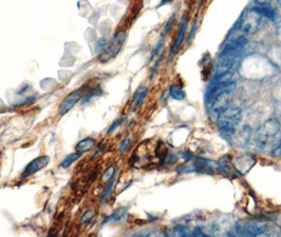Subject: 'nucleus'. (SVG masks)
<instances>
[{
  "label": "nucleus",
  "mask_w": 281,
  "mask_h": 237,
  "mask_svg": "<svg viewBox=\"0 0 281 237\" xmlns=\"http://www.w3.org/2000/svg\"><path fill=\"white\" fill-rule=\"evenodd\" d=\"M81 96H82V89H77L72 93H70L66 98L62 100V102L59 106V114L64 115L66 113H68L72 107H73L79 101Z\"/></svg>",
  "instance_id": "8"
},
{
  "label": "nucleus",
  "mask_w": 281,
  "mask_h": 237,
  "mask_svg": "<svg viewBox=\"0 0 281 237\" xmlns=\"http://www.w3.org/2000/svg\"><path fill=\"white\" fill-rule=\"evenodd\" d=\"M261 16L256 13L254 10L249 11L246 13L245 17L242 18L240 23V31L243 35L253 34L259 29L260 24H261Z\"/></svg>",
  "instance_id": "5"
},
{
  "label": "nucleus",
  "mask_w": 281,
  "mask_h": 237,
  "mask_svg": "<svg viewBox=\"0 0 281 237\" xmlns=\"http://www.w3.org/2000/svg\"><path fill=\"white\" fill-rule=\"evenodd\" d=\"M125 214H126V209H125V208H121V209H119V210H117V211H114V212L110 215V216H108V217H106L105 219H104L103 224H104V223H106V222H112V221L117 222V221H120L121 219L124 218Z\"/></svg>",
  "instance_id": "15"
},
{
  "label": "nucleus",
  "mask_w": 281,
  "mask_h": 237,
  "mask_svg": "<svg viewBox=\"0 0 281 237\" xmlns=\"http://www.w3.org/2000/svg\"><path fill=\"white\" fill-rule=\"evenodd\" d=\"M256 13H258L261 17L268 18L269 20H275L276 13L275 11L269 7L268 3H258V7L253 9Z\"/></svg>",
  "instance_id": "12"
},
{
  "label": "nucleus",
  "mask_w": 281,
  "mask_h": 237,
  "mask_svg": "<svg viewBox=\"0 0 281 237\" xmlns=\"http://www.w3.org/2000/svg\"><path fill=\"white\" fill-rule=\"evenodd\" d=\"M129 145H130V138L127 137L126 139H124L123 143L121 144V146H120V152H121V153L125 152V151H126V149L128 148Z\"/></svg>",
  "instance_id": "23"
},
{
  "label": "nucleus",
  "mask_w": 281,
  "mask_h": 237,
  "mask_svg": "<svg viewBox=\"0 0 281 237\" xmlns=\"http://www.w3.org/2000/svg\"><path fill=\"white\" fill-rule=\"evenodd\" d=\"M113 186H114V178H112L111 180H109L108 186L106 187L105 191H104V193H103L102 198H101V200H102L103 203H105V202L109 199V197L111 196V193H112V190H113Z\"/></svg>",
  "instance_id": "18"
},
{
  "label": "nucleus",
  "mask_w": 281,
  "mask_h": 237,
  "mask_svg": "<svg viewBox=\"0 0 281 237\" xmlns=\"http://www.w3.org/2000/svg\"><path fill=\"white\" fill-rule=\"evenodd\" d=\"M81 156L80 153L76 152V153H72V154H69L64 160H62V163H61V168H69L72 164L74 163V161H76L79 157Z\"/></svg>",
  "instance_id": "17"
},
{
  "label": "nucleus",
  "mask_w": 281,
  "mask_h": 237,
  "mask_svg": "<svg viewBox=\"0 0 281 237\" xmlns=\"http://www.w3.org/2000/svg\"><path fill=\"white\" fill-rule=\"evenodd\" d=\"M186 29H187V20L183 19V21L179 26V30H178V33H176L174 44L171 47V55H174V54H176V52L179 51L180 46L182 44L185 33H186Z\"/></svg>",
  "instance_id": "11"
},
{
  "label": "nucleus",
  "mask_w": 281,
  "mask_h": 237,
  "mask_svg": "<svg viewBox=\"0 0 281 237\" xmlns=\"http://www.w3.org/2000/svg\"><path fill=\"white\" fill-rule=\"evenodd\" d=\"M50 163V157L49 156H39L32 161H30L28 166L25 168L24 172L22 173V177H28L33 175L40 170L45 169Z\"/></svg>",
  "instance_id": "7"
},
{
  "label": "nucleus",
  "mask_w": 281,
  "mask_h": 237,
  "mask_svg": "<svg viewBox=\"0 0 281 237\" xmlns=\"http://www.w3.org/2000/svg\"><path fill=\"white\" fill-rule=\"evenodd\" d=\"M236 88V83L232 82L227 87L218 94L212 101V109L211 112L213 116L217 117L221 113H223L228 107H231V101L233 98V93Z\"/></svg>",
  "instance_id": "2"
},
{
  "label": "nucleus",
  "mask_w": 281,
  "mask_h": 237,
  "mask_svg": "<svg viewBox=\"0 0 281 237\" xmlns=\"http://www.w3.org/2000/svg\"><path fill=\"white\" fill-rule=\"evenodd\" d=\"M235 57L234 55H223L222 59L217 64V75H221L227 72H231V69L235 64Z\"/></svg>",
  "instance_id": "10"
},
{
  "label": "nucleus",
  "mask_w": 281,
  "mask_h": 237,
  "mask_svg": "<svg viewBox=\"0 0 281 237\" xmlns=\"http://www.w3.org/2000/svg\"><path fill=\"white\" fill-rule=\"evenodd\" d=\"M280 131V124L276 118H269L259 128L256 134V143L260 148L265 147L268 142Z\"/></svg>",
  "instance_id": "3"
},
{
  "label": "nucleus",
  "mask_w": 281,
  "mask_h": 237,
  "mask_svg": "<svg viewBox=\"0 0 281 237\" xmlns=\"http://www.w3.org/2000/svg\"><path fill=\"white\" fill-rule=\"evenodd\" d=\"M227 237H239V236H235V235H232V234H230V235H228Z\"/></svg>",
  "instance_id": "28"
},
{
  "label": "nucleus",
  "mask_w": 281,
  "mask_h": 237,
  "mask_svg": "<svg viewBox=\"0 0 281 237\" xmlns=\"http://www.w3.org/2000/svg\"><path fill=\"white\" fill-rule=\"evenodd\" d=\"M254 237H278L276 234L274 233H268V232H261L256 234Z\"/></svg>",
  "instance_id": "25"
},
{
  "label": "nucleus",
  "mask_w": 281,
  "mask_h": 237,
  "mask_svg": "<svg viewBox=\"0 0 281 237\" xmlns=\"http://www.w3.org/2000/svg\"><path fill=\"white\" fill-rule=\"evenodd\" d=\"M96 212L93 210H87L84 214H82V216L80 217V223H88L89 221L92 220V218L95 217Z\"/></svg>",
  "instance_id": "20"
},
{
  "label": "nucleus",
  "mask_w": 281,
  "mask_h": 237,
  "mask_svg": "<svg viewBox=\"0 0 281 237\" xmlns=\"http://www.w3.org/2000/svg\"><path fill=\"white\" fill-rule=\"evenodd\" d=\"M93 146H95V139L88 137V138H85V139H82V141H80L76 145L75 149H76V152L82 154V153L90 151L93 148Z\"/></svg>",
  "instance_id": "14"
},
{
  "label": "nucleus",
  "mask_w": 281,
  "mask_h": 237,
  "mask_svg": "<svg viewBox=\"0 0 281 237\" xmlns=\"http://www.w3.org/2000/svg\"><path fill=\"white\" fill-rule=\"evenodd\" d=\"M148 237H168V236L164 234V233H162V232H160V231H154V232L150 233L148 235Z\"/></svg>",
  "instance_id": "26"
},
{
  "label": "nucleus",
  "mask_w": 281,
  "mask_h": 237,
  "mask_svg": "<svg viewBox=\"0 0 281 237\" xmlns=\"http://www.w3.org/2000/svg\"><path fill=\"white\" fill-rule=\"evenodd\" d=\"M139 92L140 91H138L137 93H135V96L133 97V101L137 99V97H138V101H137V105H135V109H138V107H140L141 104L143 103L145 97H146V95L148 93V89H144V91H142L140 94H139Z\"/></svg>",
  "instance_id": "19"
},
{
  "label": "nucleus",
  "mask_w": 281,
  "mask_h": 237,
  "mask_svg": "<svg viewBox=\"0 0 281 237\" xmlns=\"http://www.w3.org/2000/svg\"><path fill=\"white\" fill-rule=\"evenodd\" d=\"M274 153L275 154H280L281 153V141H280V144H279V146L276 148V150L274 151Z\"/></svg>",
  "instance_id": "27"
},
{
  "label": "nucleus",
  "mask_w": 281,
  "mask_h": 237,
  "mask_svg": "<svg viewBox=\"0 0 281 237\" xmlns=\"http://www.w3.org/2000/svg\"><path fill=\"white\" fill-rule=\"evenodd\" d=\"M169 94L172 98H174L176 100H182L185 98V92L183 91V89L181 87H179V85H176V84L170 85Z\"/></svg>",
  "instance_id": "16"
},
{
  "label": "nucleus",
  "mask_w": 281,
  "mask_h": 237,
  "mask_svg": "<svg viewBox=\"0 0 281 237\" xmlns=\"http://www.w3.org/2000/svg\"><path fill=\"white\" fill-rule=\"evenodd\" d=\"M247 44V38L245 35L240 34L234 36L228 39V41L225 42V45L222 48L221 55H234V53L237 51L241 50L245 45Z\"/></svg>",
  "instance_id": "6"
},
{
  "label": "nucleus",
  "mask_w": 281,
  "mask_h": 237,
  "mask_svg": "<svg viewBox=\"0 0 281 237\" xmlns=\"http://www.w3.org/2000/svg\"><path fill=\"white\" fill-rule=\"evenodd\" d=\"M242 121V111L240 107H228L217 118V126L222 133L233 134Z\"/></svg>",
  "instance_id": "1"
},
{
  "label": "nucleus",
  "mask_w": 281,
  "mask_h": 237,
  "mask_svg": "<svg viewBox=\"0 0 281 237\" xmlns=\"http://www.w3.org/2000/svg\"><path fill=\"white\" fill-rule=\"evenodd\" d=\"M233 164L238 172H240L241 174H245L246 172H248L254 167V165L256 164V159L253 155L244 154L235 159Z\"/></svg>",
  "instance_id": "9"
},
{
  "label": "nucleus",
  "mask_w": 281,
  "mask_h": 237,
  "mask_svg": "<svg viewBox=\"0 0 281 237\" xmlns=\"http://www.w3.org/2000/svg\"><path fill=\"white\" fill-rule=\"evenodd\" d=\"M232 135H235L234 143L236 146H244L248 142L249 136H251V130L247 129L246 127H244L237 134L234 133Z\"/></svg>",
  "instance_id": "13"
},
{
  "label": "nucleus",
  "mask_w": 281,
  "mask_h": 237,
  "mask_svg": "<svg viewBox=\"0 0 281 237\" xmlns=\"http://www.w3.org/2000/svg\"><path fill=\"white\" fill-rule=\"evenodd\" d=\"M173 21H174V16H172V17L167 21V24H166V26H165V28H164V31H163V33H162L163 35L167 33V32L170 30L171 26L173 25Z\"/></svg>",
  "instance_id": "24"
},
{
  "label": "nucleus",
  "mask_w": 281,
  "mask_h": 237,
  "mask_svg": "<svg viewBox=\"0 0 281 237\" xmlns=\"http://www.w3.org/2000/svg\"><path fill=\"white\" fill-rule=\"evenodd\" d=\"M127 33L125 31H121L119 33L114 35L111 41L106 46V48L103 50L102 54L99 56L101 62H108L111 59L116 58L118 54L121 52L124 42L126 41Z\"/></svg>",
  "instance_id": "4"
},
{
  "label": "nucleus",
  "mask_w": 281,
  "mask_h": 237,
  "mask_svg": "<svg viewBox=\"0 0 281 237\" xmlns=\"http://www.w3.org/2000/svg\"><path fill=\"white\" fill-rule=\"evenodd\" d=\"M116 173V168L110 167L106 170L105 173L103 175V180H111L113 178V175Z\"/></svg>",
  "instance_id": "21"
},
{
  "label": "nucleus",
  "mask_w": 281,
  "mask_h": 237,
  "mask_svg": "<svg viewBox=\"0 0 281 237\" xmlns=\"http://www.w3.org/2000/svg\"><path fill=\"white\" fill-rule=\"evenodd\" d=\"M122 122H123L122 118H120V120H117L116 122H113V123H112V125L108 128V130H107V132H106V133H107V134L112 133L114 130H116L117 128H119V127H120V125L122 124Z\"/></svg>",
  "instance_id": "22"
}]
</instances>
